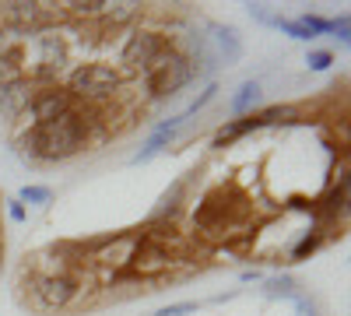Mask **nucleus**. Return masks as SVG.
<instances>
[{"mask_svg":"<svg viewBox=\"0 0 351 316\" xmlns=\"http://www.w3.org/2000/svg\"><path fill=\"white\" fill-rule=\"evenodd\" d=\"M306 64H309V71H327V67L334 64V53H327V49H309Z\"/></svg>","mask_w":351,"mask_h":316,"instance_id":"16","label":"nucleus"},{"mask_svg":"<svg viewBox=\"0 0 351 316\" xmlns=\"http://www.w3.org/2000/svg\"><path fill=\"white\" fill-rule=\"evenodd\" d=\"M116 84H120V74H116L109 64H81L71 71V95L74 99H88V102H106L112 99Z\"/></svg>","mask_w":351,"mask_h":316,"instance_id":"6","label":"nucleus"},{"mask_svg":"<svg viewBox=\"0 0 351 316\" xmlns=\"http://www.w3.org/2000/svg\"><path fill=\"white\" fill-rule=\"evenodd\" d=\"M102 18H109L112 25H123V21H134V18H137V4H106Z\"/></svg>","mask_w":351,"mask_h":316,"instance_id":"15","label":"nucleus"},{"mask_svg":"<svg viewBox=\"0 0 351 316\" xmlns=\"http://www.w3.org/2000/svg\"><path fill=\"white\" fill-rule=\"evenodd\" d=\"M319 246H324V232H319V228H313V232H306V236L299 239V246L291 250V260H306V256L316 253Z\"/></svg>","mask_w":351,"mask_h":316,"instance_id":"13","label":"nucleus"},{"mask_svg":"<svg viewBox=\"0 0 351 316\" xmlns=\"http://www.w3.org/2000/svg\"><path fill=\"white\" fill-rule=\"evenodd\" d=\"M250 221V200L236 190H208L200 197V204L193 208V232L197 239L221 246L225 239L239 236V228H246Z\"/></svg>","mask_w":351,"mask_h":316,"instance_id":"2","label":"nucleus"},{"mask_svg":"<svg viewBox=\"0 0 351 316\" xmlns=\"http://www.w3.org/2000/svg\"><path fill=\"white\" fill-rule=\"evenodd\" d=\"M95 123H102V120L74 109L71 117L46 123V127H18L14 130V155L21 162H32V165L64 162V158H71V155H77L92 145V127Z\"/></svg>","mask_w":351,"mask_h":316,"instance_id":"1","label":"nucleus"},{"mask_svg":"<svg viewBox=\"0 0 351 316\" xmlns=\"http://www.w3.org/2000/svg\"><path fill=\"white\" fill-rule=\"evenodd\" d=\"M186 313H197V302H176V306L158 309L155 316H186Z\"/></svg>","mask_w":351,"mask_h":316,"instance_id":"17","label":"nucleus"},{"mask_svg":"<svg viewBox=\"0 0 351 316\" xmlns=\"http://www.w3.org/2000/svg\"><path fill=\"white\" fill-rule=\"evenodd\" d=\"M176 137H180V130H176V127H169V123H162V127H158V130H155L148 141H144V148L134 155V162H152L155 155H162V151L172 145Z\"/></svg>","mask_w":351,"mask_h":316,"instance_id":"11","label":"nucleus"},{"mask_svg":"<svg viewBox=\"0 0 351 316\" xmlns=\"http://www.w3.org/2000/svg\"><path fill=\"white\" fill-rule=\"evenodd\" d=\"M334 39H341V42H348V18L341 14V18H334V32H330Z\"/></svg>","mask_w":351,"mask_h":316,"instance_id":"19","label":"nucleus"},{"mask_svg":"<svg viewBox=\"0 0 351 316\" xmlns=\"http://www.w3.org/2000/svg\"><path fill=\"white\" fill-rule=\"evenodd\" d=\"M0 267H4V243H0Z\"/></svg>","mask_w":351,"mask_h":316,"instance_id":"21","label":"nucleus"},{"mask_svg":"<svg viewBox=\"0 0 351 316\" xmlns=\"http://www.w3.org/2000/svg\"><path fill=\"white\" fill-rule=\"evenodd\" d=\"M165 49H169V36H162V32H134V36H127V42L120 49V64L130 74H148L152 64Z\"/></svg>","mask_w":351,"mask_h":316,"instance_id":"7","label":"nucleus"},{"mask_svg":"<svg viewBox=\"0 0 351 316\" xmlns=\"http://www.w3.org/2000/svg\"><path fill=\"white\" fill-rule=\"evenodd\" d=\"M8 215H11V221H28V211H25V204L21 200H8Z\"/></svg>","mask_w":351,"mask_h":316,"instance_id":"18","label":"nucleus"},{"mask_svg":"<svg viewBox=\"0 0 351 316\" xmlns=\"http://www.w3.org/2000/svg\"><path fill=\"white\" fill-rule=\"evenodd\" d=\"M18 200H21V204H36V208H46L49 200H53V190H49V186H21Z\"/></svg>","mask_w":351,"mask_h":316,"instance_id":"14","label":"nucleus"},{"mask_svg":"<svg viewBox=\"0 0 351 316\" xmlns=\"http://www.w3.org/2000/svg\"><path fill=\"white\" fill-rule=\"evenodd\" d=\"M32 95H36V88H32V81H28L25 74L4 77L0 81V117L4 120H21L28 102H32Z\"/></svg>","mask_w":351,"mask_h":316,"instance_id":"8","label":"nucleus"},{"mask_svg":"<svg viewBox=\"0 0 351 316\" xmlns=\"http://www.w3.org/2000/svg\"><path fill=\"white\" fill-rule=\"evenodd\" d=\"M28 295L39 309H71L84 299V281L67 274H36L28 271Z\"/></svg>","mask_w":351,"mask_h":316,"instance_id":"4","label":"nucleus"},{"mask_svg":"<svg viewBox=\"0 0 351 316\" xmlns=\"http://www.w3.org/2000/svg\"><path fill=\"white\" fill-rule=\"evenodd\" d=\"M197 77H200V71L193 67V60L169 42V49L152 64V71L144 74V95L152 102H169V99L180 95L186 84H193Z\"/></svg>","mask_w":351,"mask_h":316,"instance_id":"3","label":"nucleus"},{"mask_svg":"<svg viewBox=\"0 0 351 316\" xmlns=\"http://www.w3.org/2000/svg\"><path fill=\"white\" fill-rule=\"evenodd\" d=\"M263 292H267L271 299H278V295H281V299H295V295H302V292H299V281H295V278H288V274H278V278H271V281H267V289H263Z\"/></svg>","mask_w":351,"mask_h":316,"instance_id":"12","label":"nucleus"},{"mask_svg":"<svg viewBox=\"0 0 351 316\" xmlns=\"http://www.w3.org/2000/svg\"><path fill=\"white\" fill-rule=\"evenodd\" d=\"M74 109H77V99L67 88H60V84H49V88H39L32 95V102H28L18 127H46V123H56V120L71 117Z\"/></svg>","mask_w":351,"mask_h":316,"instance_id":"5","label":"nucleus"},{"mask_svg":"<svg viewBox=\"0 0 351 316\" xmlns=\"http://www.w3.org/2000/svg\"><path fill=\"white\" fill-rule=\"evenodd\" d=\"M211 39H215V46H218V53H221V64H236L239 56H243V42H239V32L232 25H211Z\"/></svg>","mask_w":351,"mask_h":316,"instance_id":"9","label":"nucleus"},{"mask_svg":"<svg viewBox=\"0 0 351 316\" xmlns=\"http://www.w3.org/2000/svg\"><path fill=\"white\" fill-rule=\"evenodd\" d=\"M260 99H263L260 81H243L239 88H236V95L228 99V109L236 112V117H250V112L260 106Z\"/></svg>","mask_w":351,"mask_h":316,"instance_id":"10","label":"nucleus"},{"mask_svg":"<svg viewBox=\"0 0 351 316\" xmlns=\"http://www.w3.org/2000/svg\"><path fill=\"white\" fill-rule=\"evenodd\" d=\"M4 77H11V71H8L4 64H0V81H4Z\"/></svg>","mask_w":351,"mask_h":316,"instance_id":"20","label":"nucleus"}]
</instances>
